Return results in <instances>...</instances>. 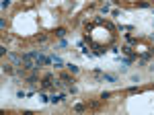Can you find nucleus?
<instances>
[{
  "label": "nucleus",
  "mask_w": 154,
  "mask_h": 115,
  "mask_svg": "<svg viewBox=\"0 0 154 115\" xmlns=\"http://www.w3.org/2000/svg\"><path fill=\"white\" fill-rule=\"evenodd\" d=\"M10 6V0H2V8H8Z\"/></svg>",
  "instance_id": "6"
},
{
  "label": "nucleus",
  "mask_w": 154,
  "mask_h": 115,
  "mask_svg": "<svg viewBox=\"0 0 154 115\" xmlns=\"http://www.w3.org/2000/svg\"><path fill=\"white\" fill-rule=\"evenodd\" d=\"M56 35H58V37H64V35H66V31H64V29H58V31H56Z\"/></svg>",
  "instance_id": "5"
},
{
  "label": "nucleus",
  "mask_w": 154,
  "mask_h": 115,
  "mask_svg": "<svg viewBox=\"0 0 154 115\" xmlns=\"http://www.w3.org/2000/svg\"><path fill=\"white\" fill-rule=\"evenodd\" d=\"M103 80H107V82H115L117 78H115V76H111V74H103Z\"/></svg>",
  "instance_id": "2"
},
{
  "label": "nucleus",
  "mask_w": 154,
  "mask_h": 115,
  "mask_svg": "<svg viewBox=\"0 0 154 115\" xmlns=\"http://www.w3.org/2000/svg\"><path fill=\"white\" fill-rule=\"evenodd\" d=\"M64 99H66L64 95H52V97H49V101H52V103H62Z\"/></svg>",
  "instance_id": "1"
},
{
  "label": "nucleus",
  "mask_w": 154,
  "mask_h": 115,
  "mask_svg": "<svg viewBox=\"0 0 154 115\" xmlns=\"http://www.w3.org/2000/svg\"><path fill=\"white\" fill-rule=\"evenodd\" d=\"M68 68H70V72H72V74H78V66H72V64H70Z\"/></svg>",
  "instance_id": "4"
},
{
  "label": "nucleus",
  "mask_w": 154,
  "mask_h": 115,
  "mask_svg": "<svg viewBox=\"0 0 154 115\" xmlns=\"http://www.w3.org/2000/svg\"><path fill=\"white\" fill-rule=\"evenodd\" d=\"M52 62H54V64L58 66V68H60V66H64V62H62V60H60L58 56H54V58H52Z\"/></svg>",
  "instance_id": "3"
}]
</instances>
